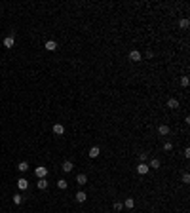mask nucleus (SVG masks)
I'll return each instance as SVG.
<instances>
[{
    "label": "nucleus",
    "mask_w": 190,
    "mask_h": 213,
    "mask_svg": "<svg viewBox=\"0 0 190 213\" xmlns=\"http://www.w3.org/2000/svg\"><path fill=\"white\" fill-rule=\"evenodd\" d=\"M14 44H15L14 36H6V38H4V48H8V50H10V48H14Z\"/></svg>",
    "instance_id": "0eeeda50"
},
{
    "label": "nucleus",
    "mask_w": 190,
    "mask_h": 213,
    "mask_svg": "<svg viewBox=\"0 0 190 213\" xmlns=\"http://www.w3.org/2000/svg\"><path fill=\"white\" fill-rule=\"evenodd\" d=\"M34 175H36L38 179H46V177H48V167H44V166H38V167L34 170Z\"/></svg>",
    "instance_id": "f257e3e1"
},
{
    "label": "nucleus",
    "mask_w": 190,
    "mask_h": 213,
    "mask_svg": "<svg viewBox=\"0 0 190 213\" xmlns=\"http://www.w3.org/2000/svg\"><path fill=\"white\" fill-rule=\"evenodd\" d=\"M147 57H148V59H152V57H154V51L148 50V51H147Z\"/></svg>",
    "instance_id": "a878e982"
},
{
    "label": "nucleus",
    "mask_w": 190,
    "mask_h": 213,
    "mask_svg": "<svg viewBox=\"0 0 190 213\" xmlns=\"http://www.w3.org/2000/svg\"><path fill=\"white\" fill-rule=\"evenodd\" d=\"M17 170H19V171H21V173H25V171H27V170H29V164H27V162H19V166H17Z\"/></svg>",
    "instance_id": "f3484780"
},
{
    "label": "nucleus",
    "mask_w": 190,
    "mask_h": 213,
    "mask_svg": "<svg viewBox=\"0 0 190 213\" xmlns=\"http://www.w3.org/2000/svg\"><path fill=\"white\" fill-rule=\"evenodd\" d=\"M86 200H88V194H86V192H84V190L76 192V202H78V204H84V202H86Z\"/></svg>",
    "instance_id": "39448f33"
},
{
    "label": "nucleus",
    "mask_w": 190,
    "mask_h": 213,
    "mask_svg": "<svg viewBox=\"0 0 190 213\" xmlns=\"http://www.w3.org/2000/svg\"><path fill=\"white\" fill-rule=\"evenodd\" d=\"M181 86H183V88L188 86V78H186V76H183V78H181Z\"/></svg>",
    "instance_id": "b1692460"
},
{
    "label": "nucleus",
    "mask_w": 190,
    "mask_h": 213,
    "mask_svg": "<svg viewBox=\"0 0 190 213\" xmlns=\"http://www.w3.org/2000/svg\"><path fill=\"white\" fill-rule=\"evenodd\" d=\"M158 131H160V135H169V126H165V124H162V126L158 128Z\"/></svg>",
    "instance_id": "ddd939ff"
},
{
    "label": "nucleus",
    "mask_w": 190,
    "mask_h": 213,
    "mask_svg": "<svg viewBox=\"0 0 190 213\" xmlns=\"http://www.w3.org/2000/svg\"><path fill=\"white\" fill-rule=\"evenodd\" d=\"M160 160L158 158H154V160H150V164H148V167H152V170H160Z\"/></svg>",
    "instance_id": "4468645a"
},
{
    "label": "nucleus",
    "mask_w": 190,
    "mask_h": 213,
    "mask_svg": "<svg viewBox=\"0 0 190 213\" xmlns=\"http://www.w3.org/2000/svg\"><path fill=\"white\" fill-rule=\"evenodd\" d=\"M17 188H19V190H27V188H29V181L21 177V179L17 181Z\"/></svg>",
    "instance_id": "423d86ee"
},
{
    "label": "nucleus",
    "mask_w": 190,
    "mask_h": 213,
    "mask_svg": "<svg viewBox=\"0 0 190 213\" xmlns=\"http://www.w3.org/2000/svg\"><path fill=\"white\" fill-rule=\"evenodd\" d=\"M147 158H148L147 152H139V160H141V162H147Z\"/></svg>",
    "instance_id": "4be33fe9"
},
{
    "label": "nucleus",
    "mask_w": 190,
    "mask_h": 213,
    "mask_svg": "<svg viewBox=\"0 0 190 213\" xmlns=\"http://www.w3.org/2000/svg\"><path fill=\"white\" fill-rule=\"evenodd\" d=\"M21 202H23V196H21V194H15V196H14V204H15V206H19Z\"/></svg>",
    "instance_id": "aec40b11"
},
{
    "label": "nucleus",
    "mask_w": 190,
    "mask_h": 213,
    "mask_svg": "<svg viewBox=\"0 0 190 213\" xmlns=\"http://www.w3.org/2000/svg\"><path fill=\"white\" fill-rule=\"evenodd\" d=\"M112 207H114L116 211H122L124 209V204L122 202H114V204H112Z\"/></svg>",
    "instance_id": "412c9836"
},
{
    "label": "nucleus",
    "mask_w": 190,
    "mask_h": 213,
    "mask_svg": "<svg viewBox=\"0 0 190 213\" xmlns=\"http://www.w3.org/2000/svg\"><path fill=\"white\" fill-rule=\"evenodd\" d=\"M76 183H78L80 187H84V185L88 183V175H86V173H80L78 177H76Z\"/></svg>",
    "instance_id": "1a4fd4ad"
},
{
    "label": "nucleus",
    "mask_w": 190,
    "mask_h": 213,
    "mask_svg": "<svg viewBox=\"0 0 190 213\" xmlns=\"http://www.w3.org/2000/svg\"><path fill=\"white\" fill-rule=\"evenodd\" d=\"M129 59H131L133 63H137V61H141V53L137 50H133V51H129Z\"/></svg>",
    "instance_id": "6e6552de"
},
{
    "label": "nucleus",
    "mask_w": 190,
    "mask_h": 213,
    "mask_svg": "<svg viewBox=\"0 0 190 213\" xmlns=\"http://www.w3.org/2000/svg\"><path fill=\"white\" fill-rule=\"evenodd\" d=\"M44 46H46L48 51H55V50H57V42H55V40H48Z\"/></svg>",
    "instance_id": "7ed1b4c3"
},
{
    "label": "nucleus",
    "mask_w": 190,
    "mask_h": 213,
    "mask_svg": "<svg viewBox=\"0 0 190 213\" xmlns=\"http://www.w3.org/2000/svg\"><path fill=\"white\" fill-rule=\"evenodd\" d=\"M183 183H190V175H188V173L183 175Z\"/></svg>",
    "instance_id": "393cba45"
},
{
    "label": "nucleus",
    "mask_w": 190,
    "mask_h": 213,
    "mask_svg": "<svg viewBox=\"0 0 190 213\" xmlns=\"http://www.w3.org/2000/svg\"><path fill=\"white\" fill-rule=\"evenodd\" d=\"M99 147H91L90 148V152H88V154H90V158H97V156H99Z\"/></svg>",
    "instance_id": "f8f14e48"
},
{
    "label": "nucleus",
    "mask_w": 190,
    "mask_h": 213,
    "mask_svg": "<svg viewBox=\"0 0 190 213\" xmlns=\"http://www.w3.org/2000/svg\"><path fill=\"white\" fill-rule=\"evenodd\" d=\"M167 107L169 108H179V101H177V99H169V101H167Z\"/></svg>",
    "instance_id": "2eb2a0df"
},
{
    "label": "nucleus",
    "mask_w": 190,
    "mask_h": 213,
    "mask_svg": "<svg viewBox=\"0 0 190 213\" xmlns=\"http://www.w3.org/2000/svg\"><path fill=\"white\" fill-rule=\"evenodd\" d=\"M36 187H38V190H46V188H48V181L46 179H38Z\"/></svg>",
    "instance_id": "9d476101"
},
{
    "label": "nucleus",
    "mask_w": 190,
    "mask_h": 213,
    "mask_svg": "<svg viewBox=\"0 0 190 213\" xmlns=\"http://www.w3.org/2000/svg\"><path fill=\"white\" fill-rule=\"evenodd\" d=\"M133 206H135L133 198H126V202H124V207H127V209H133Z\"/></svg>",
    "instance_id": "dca6fc26"
},
{
    "label": "nucleus",
    "mask_w": 190,
    "mask_h": 213,
    "mask_svg": "<svg viewBox=\"0 0 190 213\" xmlns=\"http://www.w3.org/2000/svg\"><path fill=\"white\" fill-rule=\"evenodd\" d=\"M171 148H173V145L169 143V141H165V143H164V150H167V152H169Z\"/></svg>",
    "instance_id": "5701e85b"
},
{
    "label": "nucleus",
    "mask_w": 190,
    "mask_h": 213,
    "mask_svg": "<svg viewBox=\"0 0 190 213\" xmlns=\"http://www.w3.org/2000/svg\"><path fill=\"white\" fill-rule=\"evenodd\" d=\"M188 25H190L188 19H181V21H179V27H181V29H188Z\"/></svg>",
    "instance_id": "6ab92c4d"
},
{
    "label": "nucleus",
    "mask_w": 190,
    "mask_h": 213,
    "mask_svg": "<svg viewBox=\"0 0 190 213\" xmlns=\"http://www.w3.org/2000/svg\"><path fill=\"white\" fill-rule=\"evenodd\" d=\"M72 170H74V164H72L70 160H67V162H63V171H65V173H70Z\"/></svg>",
    "instance_id": "20e7f679"
},
{
    "label": "nucleus",
    "mask_w": 190,
    "mask_h": 213,
    "mask_svg": "<svg viewBox=\"0 0 190 213\" xmlns=\"http://www.w3.org/2000/svg\"><path fill=\"white\" fill-rule=\"evenodd\" d=\"M148 170H150V167H148V164H144V162H141L139 166H137V173L139 175H147Z\"/></svg>",
    "instance_id": "f03ea898"
},
{
    "label": "nucleus",
    "mask_w": 190,
    "mask_h": 213,
    "mask_svg": "<svg viewBox=\"0 0 190 213\" xmlns=\"http://www.w3.org/2000/svg\"><path fill=\"white\" fill-rule=\"evenodd\" d=\"M53 133L55 135H63L65 133V128L61 126V124H55V126H53Z\"/></svg>",
    "instance_id": "9b49d317"
},
{
    "label": "nucleus",
    "mask_w": 190,
    "mask_h": 213,
    "mask_svg": "<svg viewBox=\"0 0 190 213\" xmlns=\"http://www.w3.org/2000/svg\"><path fill=\"white\" fill-rule=\"evenodd\" d=\"M67 185H68V183H67L65 179H59V181H57V187L61 188V190H65V188H67Z\"/></svg>",
    "instance_id": "a211bd4d"
}]
</instances>
